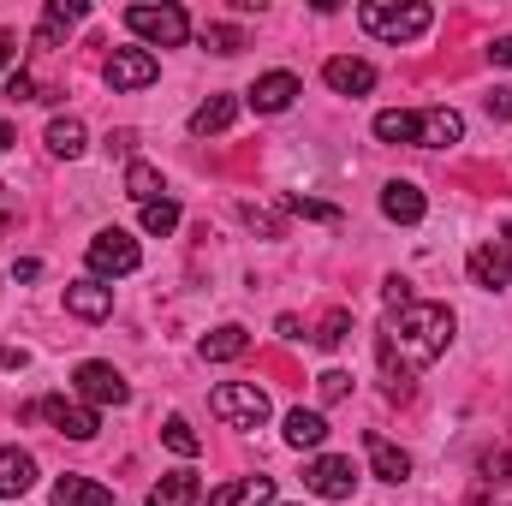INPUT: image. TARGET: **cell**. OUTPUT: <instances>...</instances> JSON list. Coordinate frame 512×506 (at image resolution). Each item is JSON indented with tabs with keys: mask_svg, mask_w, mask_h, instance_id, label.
I'll use <instances>...</instances> for the list:
<instances>
[{
	"mask_svg": "<svg viewBox=\"0 0 512 506\" xmlns=\"http://www.w3.org/2000/svg\"><path fill=\"white\" fill-rule=\"evenodd\" d=\"M304 489H310V495H322V501H352L358 471H352V459L322 453V459H310V465H304Z\"/></svg>",
	"mask_w": 512,
	"mask_h": 506,
	"instance_id": "cell-6",
	"label": "cell"
},
{
	"mask_svg": "<svg viewBox=\"0 0 512 506\" xmlns=\"http://www.w3.org/2000/svg\"><path fill=\"white\" fill-rule=\"evenodd\" d=\"M6 96H12V102H36V84H30V72H12V78H6Z\"/></svg>",
	"mask_w": 512,
	"mask_h": 506,
	"instance_id": "cell-36",
	"label": "cell"
},
{
	"mask_svg": "<svg viewBox=\"0 0 512 506\" xmlns=\"http://www.w3.org/2000/svg\"><path fill=\"white\" fill-rule=\"evenodd\" d=\"M298 96H304V84H298L292 72H262L251 90H245V102H251L256 114H286Z\"/></svg>",
	"mask_w": 512,
	"mask_h": 506,
	"instance_id": "cell-11",
	"label": "cell"
},
{
	"mask_svg": "<svg viewBox=\"0 0 512 506\" xmlns=\"http://www.w3.org/2000/svg\"><path fill=\"white\" fill-rule=\"evenodd\" d=\"M322 78H328V90H340V96H370L376 90V66L370 60H328L322 66Z\"/></svg>",
	"mask_w": 512,
	"mask_h": 506,
	"instance_id": "cell-12",
	"label": "cell"
},
{
	"mask_svg": "<svg viewBox=\"0 0 512 506\" xmlns=\"http://www.w3.org/2000/svg\"><path fill=\"white\" fill-rule=\"evenodd\" d=\"M209 506H274V483L268 477H239V483H221Z\"/></svg>",
	"mask_w": 512,
	"mask_h": 506,
	"instance_id": "cell-18",
	"label": "cell"
},
{
	"mask_svg": "<svg viewBox=\"0 0 512 506\" xmlns=\"http://www.w3.org/2000/svg\"><path fill=\"white\" fill-rule=\"evenodd\" d=\"M84 12H90L84 0H48V6H42V30H36V42H42V48H60V36H66Z\"/></svg>",
	"mask_w": 512,
	"mask_h": 506,
	"instance_id": "cell-17",
	"label": "cell"
},
{
	"mask_svg": "<svg viewBox=\"0 0 512 506\" xmlns=\"http://www.w3.org/2000/svg\"><path fill=\"white\" fill-rule=\"evenodd\" d=\"M382 215L387 221H405V227L423 221V191H417L411 179H393V185L382 191Z\"/></svg>",
	"mask_w": 512,
	"mask_h": 506,
	"instance_id": "cell-21",
	"label": "cell"
},
{
	"mask_svg": "<svg viewBox=\"0 0 512 506\" xmlns=\"http://www.w3.org/2000/svg\"><path fill=\"white\" fill-rule=\"evenodd\" d=\"M483 477H495V483H512V453H483Z\"/></svg>",
	"mask_w": 512,
	"mask_h": 506,
	"instance_id": "cell-34",
	"label": "cell"
},
{
	"mask_svg": "<svg viewBox=\"0 0 512 506\" xmlns=\"http://www.w3.org/2000/svg\"><path fill=\"white\" fill-rule=\"evenodd\" d=\"M358 24L370 30V36H382V42H417L429 24H435V12L423 6V0H364L358 6Z\"/></svg>",
	"mask_w": 512,
	"mask_h": 506,
	"instance_id": "cell-2",
	"label": "cell"
},
{
	"mask_svg": "<svg viewBox=\"0 0 512 506\" xmlns=\"http://www.w3.org/2000/svg\"><path fill=\"white\" fill-rule=\"evenodd\" d=\"M286 441H292V447H322V441H328V417H322V411H304V405L286 411Z\"/></svg>",
	"mask_w": 512,
	"mask_h": 506,
	"instance_id": "cell-23",
	"label": "cell"
},
{
	"mask_svg": "<svg viewBox=\"0 0 512 506\" xmlns=\"http://www.w3.org/2000/svg\"><path fill=\"white\" fill-rule=\"evenodd\" d=\"M66 310L84 316V322H102V316L114 310V292H108L102 280H72V286H66Z\"/></svg>",
	"mask_w": 512,
	"mask_h": 506,
	"instance_id": "cell-15",
	"label": "cell"
},
{
	"mask_svg": "<svg viewBox=\"0 0 512 506\" xmlns=\"http://www.w3.org/2000/svg\"><path fill=\"white\" fill-rule=\"evenodd\" d=\"M84 262H90V274H102V280H108V274H137L143 251H137V239H131V233L108 227V233H96V239H90Z\"/></svg>",
	"mask_w": 512,
	"mask_h": 506,
	"instance_id": "cell-5",
	"label": "cell"
},
{
	"mask_svg": "<svg viewBox=\"0 0 512 506\" xmlns=\"http://www.w3.org/2000/svg\"><path fill=\"white\" fill-rule=\"evenodd\" d=\"M346 334H352V310H328L322 328H316V346H340Z\"/></svg>",
	"mask_w": 512,
	"mask_h": 506,
	"instance_id": "cell-31",
	"label": "cell"
},
{
	"mask_svg": "<svg viewBox=\"0 0 512 506\" xmlns=\"http://www.w3.org/2000/svg\"><path fill=\"white\" fill-rule=\"evenodd\" d=\"M203 48H215V54H239V48H245V30H233V24H209V30H203Z\"/></svg>",
	"mask_w": 512,
	"mask_h": 506,
	"instance_id": "cell-30",
	"label": "cell"
},
{
	"mask_svg": "<svg viewBox=\"0 0 512 506\" xmlns=\"http://www.w3.org/2000/svg\"><path fill=\"white\" fill-rule=\"evenodd\" d=\"M286 209H292V215H304V221H328V227L340 221V209H334V203H310V197H286Z\"/></svg>",
	"mask_w": 512,
	"mask_h": 506,
	"instance_id": "cell-32",
	"label": "cell"
},
{
	"mask_svg": "<svg viewBox=\"0 0 512 506\" xmlns=\"http://www.w3.org/2000/svg\"><path fill=\"white\" fill-rule=\"evenodd\" d=\"M459 137H465V120H459L453 108H423V114H417V143H423V149H453Z\"/></svg>",
	"mask_w": 512,
	"mask_h": 506,
	"instance_id": "cell-14",
	"label": "cell"
},
{
	"mask_svg": "<svg viewBox=\"0 0 512 506\" xmlns=\"http://www.w3.org/2000/svg\"><path fill=\"white\" fill-rule=\"evenodd\" d=\"M12 60H18V42H12V36H0V72H6Z\"/></svg>",
	"mask_w": 512,
	"mask_h": 506,
	"instance_id": "cell-39",
	"label": "cell"
},
{
	"mask_svg": "<svg viewBox=\"0 0 512 506\" xmlns=\"http://www.w3.org/2000/svg\"><path fill=\"white\" fill-rule=\"evenodd\" d=\"M155 54L149 48H114L108 54V66H102V78H108V90H149L155 84Z\"/></svg>",
	"mask_w": 512,
	"mask_h": 506,
	"instance_id": "cell-9",
	"label": "cell"
},
{
	"mask_svg": "<svg viewBox=\"0 0 512 506\" xmlns=\"http://www.w3.org/2000/svg\"><path fill=\"white\" fill-rule=\"evenodd\" d=\"M233 120H239V102H233V96H209V102L191 114V131H197V137H215V131H227Z\"/></svg>",
	"mask_w": 512,
	"mask_h": 506,
	"instance_id": "cell-24",
	"label": "cell"
},
{
	"mask_svg": "<svg viewBox=\"0 0 512 506\" xmlns=\"http://www.w3.org/2000/svg\"><path fill=\"white\" fill-rule=\"evenodd\" d=\"M36 417H48L66 441H96V429H102V417L84 405V399H66V393H54V399H42L36 405Z\"/></svg>",
	"mask_w": 512,
	"mask_h": 506,
	"instance_id": "cell-7",
	"label": "cell"
},
{
	"mask_svg": "<svg viewBox=\"0 0 512 506\" xmlns=\"http://www.w3.org/2000/svg\"><path fill=\"white\" fill-rule=\"evenodd\" d=\"M453 346V310L447 304H405V310H387L382 334H376V358H382V381L393 399H405L417 376Z\"/></svg>",
	"mask_w": 512,
	"mask_h": 506,
	"instance_id": "cell-1",
	"label": "cell"
},
{
	"mask_svg": "<svg viewBox=\"0 0 512 506\" xmlns=\"http://www.w3.org/2000/svg\"><path fill=\"white\" fill-rule=\"evenodd\" d=\"M471 280H477L483 292H507L512 286V227L495 245H477V251H471Z\"/></svg>",
	"mask_w": 512,
	"mask_h": 506,
	"instance_id": "cell-10",
	"label": "cell"
},
{
	"mask_svg": "<svg viewBox=\"0 0 512 506\" xmlns=\"http://www.w3.org/2000/svg\"><path fill=\"white\" fill-rule=\"evenodd\" d=\"M72 387H78V399H84L90 411H96V405H126V399H131L126 376H120L114 364H78Z\"/></svg>",
	"mask_w": 512,
	"mask_h": 506,
	"instance_id": "cell-8",
	"label": "cell"
},
{
	"mask_svg": "<svg viewBox=\"0 0 512 506\" xmlns=\"http://www.w3.org/2000/svg\"><path fill=\"white\" fill-rule=\"evenodd\" d=\"M6 149H12V126H6V120H0V155H6Z\"/></svg>",
	"mask_w": 512,
	"mask_h": 506,
	"instance_id": "cell-40",
	"label": "cell"
},
{
	"mask_svg": "<svg viewBox=\"0 0 512 506\" xmlns=\"http://www.w3.org/2000/svg\"><path fill=\"white\" fill-rule=\"evenodd\" d=\"M173 227H179V203H167V197H161V203H149V209H143V233L167 239Z\"/></svg>",
	"mask_w": 512,
	"mask_h": 506,
	"instance_id": "cell-29",
	"label": "cell"
},
{
	"mask_svg": "<svg viewBox=\"0 0 512 506\" xmlns=\"http://www.w3.org/2000/svg\"><path fill=\"white\" fill-rule=\"evenodd\" d=\"M364 453H370V465H376L382 483H405V477H411V453L393 447L387 435H364Z\"/></svg>",
	"mask_w": 512,
	"mask_h": 506,
	"instance_id": "cell-16",
	"label": "cell"
},
{
	"mask_svg": "<svg viewBox=\"0 0 512 506\" xmlns=\"http://www.w3.org/2000/svg\"><path fill=\"white\" fill-rule=\"evenodd\" d=\"M36 489V459L24 447H0V501H18Z\"/></svg>",
	"mask_w": 512,
	"mask_h": 506,
	"instance_id": "cell-13",
	"label": "cell"
},
{
	"mask_svg": "<svg viewBox=\"0 0 512 506\" xmlns=\"http://www.w3.org/2000/svg\"><path fill=\"white\" fill-rule=\"evenodd\" d=\"M245 346H251V334L239 328V322H227V328H215V334H203V364H233V358H245Z\"/></svg>",
	"mask_w": 512,
	"mask_h": 506,
	"instance_id": "cell-19",
	"label": "cell"
},
{
	"mask_svg": "<svg viewBox=\"0 0 512 506\" xmlns=\"http://www.w3.org/2000/svg\"><path fill=\"white\" fill-rule=\"evenodd\" d=\"M161 191H167V185H161V173H155L149 161H131V167H126V197H137L143 209H149V203H161Z\"/></svg>",
	"mask_w": 512,
	"mask_h": 506,
	"instance_id": "cell-26",
	"label": "cell"
},
{
	"mask_svg": "<svg viewBox=\"0 0 512 506\" xmlns=\"http://www.w3.org/2000/svg\"><path fill=\"white\" fill-rule=\"evenodd\" d=\"M54 506H114V489H102L90 477H60L54 483Z\"/></svg>",
	"mask_w": 512,
	"mask_h": 506,
	"instance_id": "cell-22",
	"label": "cell"
},
{
	"mask_svg": "<svg viewBox=\"0 0 512 506\" xmlns=\"http://www.w3.org/2000/svg\"><path fill=\"white\" fill-rule=\"evenodd\" d=\"M149 506H203V483L191 471H173L149 489Z\"/></svg>",
	"mask_w": 512,
	"mask_h": 506,
	"instance_id": "cell-20",
	"label": "cell"
},
{
	"mask_svg": "<svg viewBox=\"0 0 512 506\" xmlns=\"http://www.w3.org/2000/svg\"><path fill=\"white\" fill-rule=\"evenodd\" d=\"M48 149H54L60 161H78V155L90 149V131H84V120H48Z\"/></svg>",
	"mask_w": 512,
	"mask_h": 506,
	"instance_id": "cell-25",
	"label": "cell"
},
{
	"mask_svg": "<svg viewBox=\"0 0 512 506\" xmlns=\"http://www.w3.org/2000/svg\"><path fill=\"white\" fill-rule=\"evenodd\" d=\"M161 441H167L179 459H197V453H203V435H197L185 417H167V423H161Z\"/></svg>",
	"mask_w": 512,
	"mask_h": 506,
	"instance_id": "cell-28",
	"label": "cell"
},
{
	"mask_svg": "<svg viewBox=\"0 0 512 506\" xmlns=\"http://www.w3.org/2000/svg\"><path fill=\"white\" fill-rule=\"evenodd\" d=\"M382 298H387V310H405V304H411V280H399V274H393V280L382 286Z\"/></svg>",
	"mask_w": 512,
	"mask_h": 506,
	"instance_id": "cell-35",
	"label": "cell"
},
{
	"mask_svg": "<svg viewBox=\"0 0 512 506\" xmlns=\"http://www.w3.org/2000/svg\"><path fill=\"white\" fill-rule=\"evenodd\" d=\"M126 24L143 42H155V48H179L191 36V18L179 6H126Z\"/></svg>",
	"mask_w": 512,
	"mask_h": 506,
	"instance_id": "cell-4",
	"label": "cell"
},
{
	"mask_svg": "<svg viewBox=\"0 0 512 506\" xmlns=\"http://www.w3.org/2000/svg\"><path fill=\"white\" fill-rule=\"evenodd\" d=\"M489 114H501V120H512V90H495V96H489Z\"/></svg>",
	"mask_w": 512,
	"mask_h": 506,
	"instance_id": "cell-37",
	"label": "cell"
},
{
	"mask_svg": "<svg viewBox=\"0 0 512 506\" xmlns=\"http://www.w3.org/2000/svg\"><path fill=\"white\" fill-rule=\"evenodd\" d=\"M489 60H495V66H512V36H501V42H489Z\"/></svg>",
	"mask_w": 512,
	"mask_h": 506,
	"instance_id": "cell-38",
	"label": "cell"
},
{
	"mask_svg": "<svg viewBox=\"0 0 512 506\" xmlns=\"http://www.w3.org/2000/svg\"><path fill=\"white\" fill-rule=\"evenodd\" d=\"M376 137H382V143H417V114H405V108L376 114Z\"/></svg>",
	"mask_w": 512,
	"mask_h": 506,
	"instance_id": "cell-27",
	"label": "cell"
},
{
	"mask_svg": "<svg viewBox=\"0 0 512 506\" xmlns=\"http://www.w3.org/2000/svg\"><path fill=\"white\" fill-rule=\"evenodd\" d=\"M316 387H322V399L334 405V399H346V393H352V376H346V370H328V376L316 381Z\"/></svg>",
	"mask_w": 512,
	"mask_h": 506,
	"instance_id": "cell-33",
	"label": "cell"
},
{
	"mask_svg": "<svg viewBox=\"0 0 512 506\" xmlns=\"http://www.w3.org/2000/svg\"><path fill=\"white\" fill-rule=\"evenodd\" d=\"M209 411L227 423V429H262L268 423V393L256 381H221L209 393Z\"/></svg>",
	"mask_w": 512,
	"mask_h": 506,
	"instance_id": "cell-3",
	"label": "cell"
}]
</instances>
